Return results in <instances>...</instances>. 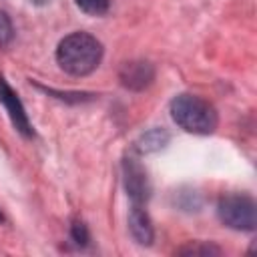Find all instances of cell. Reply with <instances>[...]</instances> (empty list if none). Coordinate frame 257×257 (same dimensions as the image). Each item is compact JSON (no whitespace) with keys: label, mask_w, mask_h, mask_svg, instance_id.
I'll return each instance as SVG.
<instances>
[{"label":"cell","mask_w":257,"mask_h":257,"mask_svg":"<svg viewBox=\"0 0 257 257\" xmlns=\"http://www.w3.org/2000/svg\"><path fill=\"white\" fill-rule=\"evenodd\" d=\"M102 44L86 32H72L58 42L56 62L72 76H86L100 64Z\"/></svg>","instance_id":"obj_1"},{"label":"cell","mask_w":257,"mask_h":257,"mask_svg":"<svg viewBox=\"0 0 257 257\" xmlns=\"http://www.w3.org/2000/svg\"><path fill=\"white\" fill-rule=\"evenodd\" d=\"M173 120L187 133L193 135H211L217 128V110L215 106L197 96V94H179L171 102Z\"/></svg>","instance_id":"obj_2"},{"label":"cell","mask_w":257,"mask_h":257,"mask_svg":"<svg viewBox=\"0 0 257 257\" xmlns=\"http://www.w3.org/2000/svg\"><path fill=\"white\" fill-rule=\"evenodd\" d=\"M217 215L223 225L235 231H253L257 225V205L243 193L223 195L217 205Z\"/></svg>","instance_id":"obj_3"},{"label":"cell","mask_w":257,"mask_h":257,"mask_svg":"<svg viewBox=\"0 0 257 257\" xmlns=\"http://www.w3.org/2000/svg\"><path fill=\"white\" fill-rule=\"evenodd\" d=\"M122 181H124V191L133 203L145 205L149 201L151 183H149L145 167L135 157H126L122 161Z\"/></svg>","instance_id":"obj_4"},{"label":"cell","mask_w":257,"mask_h":257,"mask_svg":"<svg viewBox=\"0 0 257 257\" xmlns=\"http://www.w3.org/2000/svg\"><path fill=\"white\" fill-rule=\"evenodd\" d=\"M0 102L4 104L14 128L24 137H34V128L28 120V114L24 110V104L20 102L18 94L12 90V86L6 82V78L0 74Z\"/></svg>","instance_id":"obj_5"},{"label":"cell","mask_w":257,"mask_h":257,"mask_svg":"<svg viewBox=\"0 0 257 257\" xmlns=\"http://www.w3.org/2000/svg\"><path fill=\"white\" fill-rule=\"evenodd\" d=\"M118 78H120L122 86L131 88V90H143L153 82L155 68L147 60H131V62L122 64V68L118 72Z\"/></svg>","instance_id":"obj_6"},{"label":"cell","mask_w":257,"mask_h":257,"mask_svg":"<svg viewBox=\"0 0 257 257\" xmlns=\"http://www.w3.org/2000/svg\"><path fill=\"white\" fill-rule=\"evenodd\" d=\"M128 231H131L133 239H135L139 245L149 247V245L153 243V239H155V229H153L151 217H149V213L145 211L143 205L133 203L131 213H128Z\"/></svg>","instance_id":"obj_7"},{"label":"cell","mask_w":257,"mask_h":257,"mask_svg":"<svg viewBox=\"0 0 257 257\" xmlns=\"http://www.w3.org/2000/svg\"><path fill=\"white\" fill-rule=\"evenodd\" d=\"M167 143H169V133L165 128H151V131H147L145 135L139 137V141L135 143V149L139 153L147 155V153L161 151Z\"/></svg>","instance_id":"obj_8"},{"label":"cell","mask_w":257,"mask_h":257,"mask_svg":"<svg viewBox=\"0 0 257 257\" xmlns=\"http://www.w3.org/2000/svg\"><path fill=\"white\" fill-rule=\"evenodd\" d=\"M179 255H219L221 249L213 243H203V241H195V243H189L185 247H181L177 251Z\"/></svg>","instance_id":"obj_9"},{"label":"cell","mask_w":257,"mask_h":257,"mask_svg":"<svg viewBox=\"0 0 257 257\" xmlns=\"http://www.w3.org/2000/svg\"><path fill=\"white\" fill-rule=\"evenodd\" d=\"M74 2L82 12L90 16H102L110 6V0H74Z\"/></svg>","instance_id":"obj_10"},{"label":"cell","mask_w":257,"mask_h":257,"mask_svg":"<svg viewBox=\"0 0 257 257\" xmlns=\"http://www.w3.org/2000/svg\"><path fill=\"white\" fill-rule=\"evenodd\" d=\"M70 237H72V241H74L78 247H84V245L90 241L88 227L84 225V221H80V219H74V221H72V225H70Z\"/></svg>","instance_id":"obj_11"},{"label":"cell","mask_w":257,"mask_h":257,"mask_svg":"<svg viewBox=\"0 0 257 257\" xmlns=\"http://www.w3.org/2000/svg\"><path fill=\"white\" fill-rule=\"evenodd\" d=\"M12 36H14V28H12V22H10L8 14L0 10V46H6V44H10Z\"/></svg>","instance_id":"obj_12"},{"label":"cell","mask_w":257,"mask_h":257,"mask_svg":"<svg viewBox=\"0 0 257 257\" xmlns=\"http://www.w3.org/2000/svg\"><path fill=\"white\" fill-rule=\"evenodd\" d=\"M30 4H36V6H42V4H48L50 0H28Z\"/></svg>","instance_id":"obj_13"},{"label":"cell","mask_w":257,"mask_h":257,"mask_svg":"<svg viewBox=\"0 0 257 257\" xmlns=\"http://www.w3.org/2000/svg\"><path fill=\"white\" fill-rule=\"evenodd\" d=\"M2 219H4V217H2V213H0V221H2Z\"/></svg>","instance_id":"obj_14"}]
</instances>
